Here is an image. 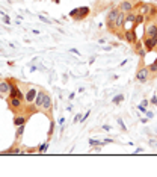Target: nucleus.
<instances>
[{
	"label": "nucleus",
	"instance_id": "obj_1",
	"mask_svg": "<svg viewBox=\"0 0 157 177\" xmlns=\"http://www.w3.org/2000/svg\"><path fill=\"white\" fill-rule=\"evenodd\" d=\"M8 105H9V109L15 114H21L24 112V100L18 99V97H9L8 99Z\"/></svg>",
	"mask_w": 157,
	"mask_h": 177
},
{
	"label": "nucleus",
	"instance_id": "obj_2",
	"mask_svg": "<svg viewBox=\"0 0 157 177\" xmlns=\"http://www.w3.org/2000/svg\"><path fill=\"white\" fill-rule=\"evenodd\" d=\"M150 77H151V71L148 67H145V65H140L138 71H136V80L139 82V83H147L148 80H150Z\"/></svg>",
	"mask_w": 157,
	"mask_h": 177
},
{
	"label": "nucleus",
	"instance_id": "obj_3",
	"mask_svg": "<svg viewBox=\"0 0 157 177\" xmlns=\"http://www.w3.org/2000/svg\"><path fill=\"white\" fill-rule=\"evenodd\" d=\"M41 111L44 114H47L49 117H52V111H53V99L49 92H45L44 95V100H42V105H41Z\"/></svg>",
	"mask_w": 157,
	"mask_h": 177
},
{
	"label": "nucleus",
	"instance_id": "obj_4",
	"mask_svg": "<svg viewBox=\"0 0 157 177\" xmlns=\"http://www.w3.org/2000/svg\"><path fill=\"white\" fill-rule=\"evenodd\" d=\"M88 14H89V8L88 6H82V8H76V9H73L70 12V15L73 18H76L77 21L79 20H83V18L88 17Z\"/></svg>",
	"mask_w": 157,
	"mask_h": 177
},
{
	"label": "nucleus",
	"instance_id": "obj_5",
	"mask_svg": "<svg viewBox=\"0 0 157 177\" xmlns=\"http://www.w3.org/2000/svg\"><path fill=\"white\" fill-rule=\"evenodd\" d=\"M122 34H124L122 36H124V39H125V42H127V44H131V46H133V44L138 41V35H136V27H133V26H131V29H125Z\"/></svg>",
	"mask_w": 157,
	"mask_h": 177
},
{
	"label": "nucleus",
	"instance_id": "obj_6",
	"mask_svg": "<svg viewBox=\"0 0 157 177\" xmlns=\"http://www.w3.org/2000/svg\"><path fill=\"white\" fill-rule=\"evenodd\" d=\"M142 42H143V47H145L147 53H148V52H153V50H156V46H157V35L156 36H143Z\"/></svg>",
	"mask_w": 157,
	"mask_h": 177
},
{
	"label": "nucleus",
	"instance_id": "obj_7",
	"mask_svg": "<svg viewBox=\"0 0 157 177\" xmlns=\"http://www.w3.org/2000/svg\"><path fill=\"white\" fill-rule=\"evenodd\" d=\"M36 92H38V89L33 88V86H29L24 91V103L26 105H33V102L36 99Z\"/></svg>",
	"mask_w": 157,
	"mask_h": 177
},
{
	"label": "nucleus",
	"instance_id": "obj_8",
	"mask_svg": "<svg viewBox=\"0 0 157 177\" xmlns=\"http://www.w3.org/2000/svg\"><path fill=\"white\" fill-rule=\"evenodd\" d=\"M150 9H151V3H145V2H138V3H135V12L136 14H142V15H148V12H150Z\"/></svg>",
	"mask_w": 157,
	"mask_h": 177
},
{
	"label": "nucleus",
	"instance_id": "obj_9",
	"mask_svg": "<svg viewBox=\"0 0 157 177\" xmlns=\"http://www.w3.org/2000/svg\"><path fill=\"white\" fill-rule=\"evenodd\" d=\"M118 8H120V11H121V12L128 14V12L135 11V2H133V0H122L121 3L118 5Z\"/></svg>",
	"mask_w": 157,
	"mask_h": 177
},
{
	"label": "nucleus",
	"instance_id": "obj_10",
	"mask_svg": "<svg viewBox=\"0 0 157 177\" xmlns=\"http://www.w3.org/2000/svg\"><path fill=\"white\" fill-rule=\"evenodd\" d=\"M11 92V79H0V95H9Z\"/></svg>",
	"mask_w": 157,
	"mask_h": 177
},
{
	"label": "nucleus",
	"instance_id": "obj_11",
	"mask_svg": "<svg viewBox=\"0 0 157 177\" xmlns=\"http://www.w3.org/2000/svg\"><path fill=\"white\" fill-rule=\"evenodd\" d=\"M145 35L143 36H156L157 35V23L154 21H150L145 24Z\"/></svg>",
	"mask_w": 157,
	"mask_h": 177
},
{
	"label": "nucleus",
	"instance_id": "obj_12",
	"mask_svg": "<svg viewBox=\"0 0 157 177\" xmlns=\"http://www.w3.org/2000/svg\"><path fill=\"white\" fill-rule=\"evenodd\" d=\"M45 92H47V91H44V89H39V91L36 92V99H35V102H33V109H35L36 112L41 111V105H42V100H44Z\"/></svg>",
	"mask_w": 157,
	"mask_h": 177
},
{
	"label": "nucleus",
	"instance_id": "obj_13",
	"mask_svg": "<svg viewBox=\"0 0 157 177\" xmlns=\"http://www.w3.org/2000/svg\"><path fill=\"white\" fill-rule=\"evenodd\" d=\"M115 26H116V32L124 30V27H125V12H121V11H120L118 17L115 20Z\"/></svg>",
	"mask_w": 157,
	"mask_h": 177
},
{
	"label": "nucleus",
	"instance_id": "obj_14",
	"mask_svg": "<svg viewBox=\"0 0 157 177\" xmlns=\"http://www.w3.org/2000/svg\"><path fill=\"white\" fill-rule=\"evenodd\" d=\"M133 49H135V53L139 54V58H145V54H147V50H145V47H143V42L142 41H136L135 44H133Z\"/></svg>",
	"mask_w": 157,
	"mask_h": 177
},
{
	"label": "nucleus",
	"instance_id": "obj_15",
	"mask_svg": "<svg viewBox=\"0 0 157 177\" xmlns=\"http://www.w3.org/2000/svg\"><path fill=\"white\" fill-rule=\"evenodd\" d=\"M118 14H120V8H118V6L112 8V9L109 11L107 17H106V23H115V20H116V17H118Z\"/></svg>",
	"mask_w": 157,
	"mask_h": 177
},
{
	"label": "nucleus",
	"instance_id": "obj_16",
	"mask_svg": "<svg viewBox=\"0 0 157 177\" xmlns=\"http://www.w3.org/2000/svg\"><path fill=\"white\" fill-rule=\"evenodd\" d=\"M26 121H27V117H26V115H15V117H14V126H15V127L24 124Z\"/></svg>",
	"mask_w": 157,
	"mask_h": 177
},
{
	"label": "nucleus",
	"instance_id": "obj_17",
	"mask_svg": "<svg viewBox=\"0 0 157 177\" xmlns=\"http://www.w3.org/2000/svg\"><path fill=\"white\" fill-rule=\"evenodd\" d=\"M135 18H136V12L135 11H131V12H128V14H125V24L127 23H135Z\"/></svg>",
	"mask_w": 157,
	"mask_h": 177
},
{
	"label": "nucleus",
	"instance_id": "obj_18",
	"mask_svg": "<svg viewBox=\"0 0 157 177\" xmlns=\"http://www.w3.org/2000/svg\"><path fill=\"white\" fill-rule=\"evenodd\" d=\"M143 20H145V15H142V14H136V18H135V23L131 24L133 27H138L139 24L143 23Z\"/></svg>",
	"mask_w": 157,
	"mask_h": 177
},
{
	"label": "nucleus",
	"instance_id": "obj_19",
	"mask_svg": "<svg viewBox=\"0 0 157 177\" xmlns=\"http://www.w3.org/2000/svg\"><path fill=\"white\" fill-rule=\"evenodd\" d=\"M156 15H157V6L151 5V9H150V12H148V15H147V17L151 18V20H156Z\"/></svg>",
	"mask_w": 157,
	"mask_h": 177
},
{
	"label": "nucleus",
	"instance_id": "obj_20",
	"mask_svg": "<svg viewBox=\"0 0 157 177\" xmlns=\"http://www.w3.org/2000/svg\"><path fill=\"white\" fill-rule=\"evenodd\" d=\"M5 153H6V155H20V153H24V151H23V150H20L18 147H12V148L6 150Z\"/></svg>",
	"mask_w": 157,
	"mask_h": 177
},
{
	"label": "nucleus",
	"instance_id": "obj_21",
	"mask_svg": "<svg viewBox=\"0 0 157 177\" xmlns=\"http://www.w3.org/2000/svg\"><path fill=\"white\" fill-rule=\"evenodd\" d=\"M47 148H49V141L44 142V144H41V145L38 147V153H39V155H44V153L47 151Z\"/></svg>",
	"mask_w": 157,
	"mask_h": 177
},
{
	"label": "nucleus",
	"instance_id": "obj_22",
	"mask_svg": "<svg viewBox=\"0 0 157 177\" xmlns=\"http://www.w3.org/2000/svg\"><path fill=\"white\" fill-rule=\"evenodd\" d=\"M89 145H91V147H101V145H104V141H97V139H89Z\"/></svg>",
	"mask_w": 157,
	"mask_h": 177
},
{
	"label": "nucleus",
	"instance_id": "obj_23",
	"mask_svg": "<svg viewBox=\"0 0 157 177\" xmlns=\"http://www.w3.org/2000/svg\"><path fill=\"white\" fill-rule=\"evenodd\" d=\"M148 68L151 71V74H157V58L154 59V62H153L151 65H148Z\"/></svg>",
	"mask_w": 157,
	"mask_h": 177
},
{
	"label": "nucleus",
	"instance_id": "obj_24",
	"mask_svg": "<svg viewBox=\"0 0 157 177\" xmlns=\"http://www.w3.org/2000/svg\"><path fill=\"white\" fill-rule=\"evenodd\" d=\"M23 133H24V124L17 126V138H21V136H23Z\"/></svg>",
	"mask_w": 157,
	"mask_h": 177
},
{
	"label": "nucleus",
	"instance_id": "obj_25",
	"mask_svg": "<svg viewBox=\"0 0 157 177\" xmlns=\"http://www.w3.org/2000/svg\"><path fill=\"white\" fill-rule=\"evenodd\" d=\"M116 123L120 124V127H121L122 132H127V126L124 124V121H122V118H116Z\"/></svg>",
	"mask_w": 157,
	"mask_h": 177
},
{
	"label": "nucleus",
	"instance_id": "obj_26",
	"mask_svg": "<svg viewBox=\"0 0 157 177\" xmlns=\"http://www.w3.org/2000/svg\"><path fill=\"white\" fill-rule=\"evenodd\" d=\"M106 26H107V29H109L110 32H116V26H115V23H106Z\"/></svg>",
	"mask_w": 157,
	"mask_h": 177
},
{
	"label": "nucleus",
	"instance_id": "obj_27",
	"mask_svg": "<svg viewBox=\"0 0 157 177\" xmlns=\"http://www.w3.org/2000/svg\"><path fill=\"white\" fill-rule=\"evenodd\" d=\"M122 99H124V95H122V94L116 95V97H113V103H115V105H120V103L122 102Z\"/></svg>",
	"mask_w": 157,
	"mask_h": 177
},
{
	"label": "nucleus",
	"instance_id": "obj_28",
	"mask_svg": "<svg viewBox=\"0 0 157 177\" xmlns=\"http://www.w3.org/2000/svg\"><path fill=\"white\" fill-rule=\"evenodd\" d=\"M0 14L3 15V23H5V24H11V20H9V17H8L5 12H0Z\"/></svg>",
	"mask_w": 157,
	"mask_h": 177
},
{
	"label": "nucleus",
	"instance_id": "obj_29",
	"mask_svg": "<svg viewBox=\"0 0 157 177\" xmlns=\"http://www.w3.org/2000/svg\"><path fill=\"white\" fill-rule=\"evenodd\" d=\"M145 114H147V118H148V120H151V118H153V117H154V114H153V112H151V111H147V112H145Z\"/></svg>",
	"mask_w": 157,
	"mask_h": 177
},
{
	"label": "nucleus",
	"instance_id": "obj_30",
	"mask_svg": "<svg viewBox=\"0 0 157 177\" xmlns=\"http://www.w3.org/2000/svg\"><path fill=\"white\" fill-rule=\"evenodd\" d=\"M151 103H153L154 106H157V95H153V97H151Z\"/></svg>",
	"mask_w": 157,
	"mask_h": 177
},
{
	"label": "nucleus",
	"instance_id": "obj_31",
	"mask_svg": "<svg viewBox=\"0 0 157 177\" xmlns=\"http://www.w3.org/2000/svg\"><path fill=\"white\" fill-rule=\"evenodd\" d=\"M80 118H82V115H80V114H79V115H76V117H74V123H77V121L80 123Z\"/></svg>",
	"mask_w": 157,
	"mask_h": 177
},
{
	"label": "nucleus",
	"instance_id": "obj_32",
	"mask_svg": "<svg viewBox=\"0 0 157 177\" xmlns=\"http://www.w3.org/2000/svg\"><path fill=\"white\" fill-rule=\"evenodd\" d=\"M103 130L109 132V130H112V127H110V126H107V124H104V126H103Z\"/></svg>",
	"mask_w": 157,
	"mask_h": 177
},
{
	"label": "nucleus",
	"instance_id": "obj_33",
	"mask_svg": "<svg viewBox=\"0 0 157 177\" xmlns=\"http://www.w3.org/2000/svg\"><path fill=\"white\" fill-rule=\"evenodd\" d=\"M138 109H139L140 112H147V107H143L142 105H139V106H138Z\"/></svg>",
	"mask_w": 157,
	"mask_h": 177
},
{
	"label": "nucleus",
	"instance_id": "obj_34",
	"mask_svg": "<svg viewBox=\"0 0 157 177\" xmlns=\"http://www.w3.org/2000/svg\"><path fill=\"white\" fill-rule=\"evenodd\" d=\"M39 20H41V21H44V23H52V21H49L47 18H44L42 15H39Z\"/></svg>",
	"mask_w": 157,
	"mask_h": 177
},
{
	"label": "nucleus",
	"instance_id": "obj_35",
	"mask_svg": "<svg viewBox=\"0 0 157 177\" xmlns=\"http://www.w3.org/2000/svg\"><path fill=\"white\" fill-rule=\"evenodd\" d=\"M70 52H71V53H74V54H80V53H79V50H77V49H70Z\"/></svg>",
	"mask_w": 157,
	"mask_h": 177
},
{
	"label": "nucleus",
	"instance_id": "obj_36",
	"mask_svg": "<svg viewBox=\"0 0 157 177\" xmlns=\"http://www.w3.org/2000/svg\"><path fill=\"white\" fill-rule=\"evenodd\" d=\"M140 105H142L143 107H147V106H148V100H142V103H140Z\"/></svg>",
	"mask_w": 157,
	"mask_h": 177
},
{
	"label": "nucleus",
	"instance_id": "obj_37",
	"mask_svg": "<svg viewBox=\"0 0 157 177\" xmlns=\"http://www.w3.org/2000/svg\"><path fill=\"white\" fill-rule=\"evenodd\" d=\"M139 151H143V150H142V148H136V150H135V153H133V155H138V153H139Z\"/></svg>",
	"mask_w": 157,
	"mask_h": 177
},
{
	"label": "nucleus",
	"instance_id": "obj_38",
	"mask_svg": "<svg viewBox=\"0 0 157 177\" xmlns=\"http://www.w3.org/2000/svg\"><path fill=\"white\" fill-rule=\"evenodd\" d=\"M53 2H54L56 5H59V3H61V0H53Z\"/></svg>",
	"mask_w": 157,
	"mask_h": 177
},
{
	"label": "nucleus",
	"instance_id": "obj_39",
	"mask_svg": "<svg viewBox=\"0 0 157 177\" xmlns=\"http://www.w3.org/2000/svg\"><path fill=\"white\" fill-rule=\"evenodd\" d=\"M156 52H157V46H156Z\"/></svg>",
	"mask_w": 157,
	"mask_h": 177
}]
</instances>
